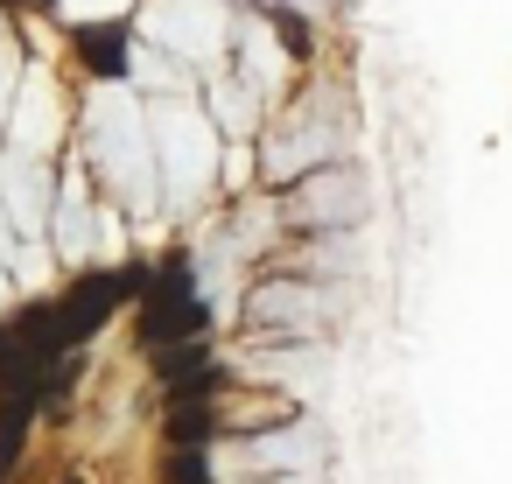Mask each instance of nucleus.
I'll return each mask as SVG.
<instances>
[{"label": "nucleus", "instance_id": "nucleus-1", "mask_svg": "<svg viewBox=\"0 0 512 484\" xmlns=\"http://www.w3.org/2000/svg\"><path fill=\"white\" fill-rule=\"evenodd\" d=\"M85 120H92V162H99V183H106L134 218L155 211V141H148L141 99H134L127 85H99L92 106H85Z\"/></svg>", "mask_w": 512, "mask_h": 484}, {"label": "nucleus", "instance_id": "nucleus-2", "mask_svg": "<svg viewBox=\"0 0 512 484\" xmlns=\"http://www.w3.org/2000/svg\"><path fill=\"white\" fill-rule=\"evenodd\" d=\"M148 141H155V183H169V204H197L211 169H218V127L197 113L190 92H169L148 113Z\"/></svg>", "mask_w": 512, "mask_h": 484}, {"label": "nucleus", "instance_id": "nucleus-3", "mask_svg": "<svg viewBox=\"0 0 512 484\" xmlns=\"http://www.w3.org/2000/svg\"><path fill=\"white\" fill-rule=\"evenodd\" d=\"M141 36H148V43H162V50H176V57H197V64H204V57H218V50H225L232 22H225L218 0H148Z\"/></svg>", "mask_w": 512, "mask_h": 484}, {"label": "nucleus", "instance_id": "nucleus-4", "mask_svg": "<svg viewBox=\"0 0 512 484\" xmlns=\"http://www.w3.org/2000/svg\"><path fill=\"white\" fill-rule=\"evenodd\" d=\"M43 211H50L43 155L8 148V155H0V218H15V232H22V239H36V232H43Z\"/></svg>", "mask_w": 512, "mask_h": 484}, {"label": "nucleus", "instance_id": "nucleus-5", "mask_svg": "<svg viewBox=\"0 0 512 484\" xmlns=\"http://www.w3.org/2000/svg\"><path fill=\"white\" fill-rule=\"evenodd\" d=\"M50 141H57V85H50V71H29L22 92H15V141L8 148L43 155Z\"/></svg>", "mask_w": 512, "mask_h": 484}, {"label": "nucleus", "instance_id": "nucleus-6", "mask_svg": "<svg viewBox=\"0 0 512 484\" xmlns=\"http://www.w3.org/2000/svg\"><path fill=\"white\" fill-rule=\"evenodd\" d=\"M253 323H267V330H281V323H323V295L316 288H288V281H274V288H260L253 295V309H246Z\"/></svg>", "mask_w": 512, "mask_h": 484}, {"label": "nucleus", "instance_id": "nucleus-7", "mask_svg": "<svg viewBox=\"0 0 512 484\" xmlns=\"http://www.w3.org/2000/svg\"><path fill=\"white\" fill-rule=\"evenodd\" d=\"M330 148H337V134H330L323 120H302V134L288 127V134L274 141V155H267V169H274V176H295V169H316V162H323Z\"/></svg>", "mask_w": 512, "mask_h": 484}, {"label": "nucleus", "instance_id": "nucleus-8", "mask_svg": "<svg viewBox=\"0 0 512 484\" xmlns=\"http://www.w3.org/2000/svg\"><path fill=\"white\" fill-rule=\"evenodd\" d=\"M295 218H302V225H351V218H358V190L337 183V176H323V183H309V190L295 197Z\"/></svg>", "mask_w": 512, "mask_h": 484}, {"label": "nucleus", "instance_id": "nucleus-9", "mask_svg": "<svg viewBox=\"0 0 512 484\" xmlns=\"http://www.w3.org/2000/svg\"><path fill=\"white\" fill-rule=\"evenodd\" d=\"M246 463H253V470H309V463H316V435H309V428L260 435V442H246Z\"/></svg>", "mask_w": 512, "mask_h": 484}, {"label": "nucleus", "instance_id": "nucleus-10", "mask_svg": "<svg viewBox=\"0 0 512 484\" xmlns=\"http://www.w3.org/2000/svg\"><path fill=\"white\" fill-rule=\"evenodd\" d=\"M99 232H106V225H92V211H85V183L71 176V190L57 197V246H64L71 260H85Z\"/></svg>", "mask_w": 512, "mask_h": 484}, {"label": "nucleus", "instance_id": "nucleus-11", "mask_svg": "<svg viewBox=\"0 0 512 484\" xmlns=\"http://www.w3.org/2000/svg\"><path fill=\"white\" fill-rule=\"evenodd\" d=\"M281 71H288V64H281V43H274L260 22H246V85L267 92V85H281Z\"/></svg>", "mask_w": 512, "mask_h": 484}, {"label": "nucleus", "instance_id": "nucleus-12", "mask_svg": "<svg viewBox=\"0 0 512 484\" xmlns=\"http://www.w3.org/2000/svg\"><path fill=\"white\" fill-rule=\"evenodd\" d=\"M253 120H260V92H253V85H232V78H225V85H218V127L246 134Z\"/></svg>", "mask_w": 512, "mask_h": 484}, {"label": "nucleus", "instance_id": "nucleus-13", "mask_svg": "<svg viewBox=\"0 0 512 484\" xmlns=\"http://www.w3.org/2000/svg\"><path fill=\"white\" fill-rule=\"evenodd\" d=\"M127 0H64V15L71 22H106V15H120Z\"/></svg>", "mask_w": 512, "mask_h": 484}, {"label": "nucleus", "instance_id": "nucleus-14", "mask_svg": "<svg viewBox=\"0 0 512 484\" xmlns=\"http://www.w3.org/2000/svg\"><path fill=\"white\" fill-rule=\"evenodd\" d=\"M288 484H316V477H288Z\"/></svg>", "mask_w": 512, "mask_h": 484}]
</instances>
